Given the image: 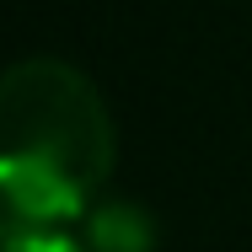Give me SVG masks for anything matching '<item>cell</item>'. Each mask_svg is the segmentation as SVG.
Listing matches in <instances>:
<instances>
[{
	"instance_id": "obj_1",
	"label": "cell",
	"mask_w": 252,
	"mask_h": 252,
	"mask_svg": "<svg viewBox=\"0 0 252 252\" xmlns=\"http://www.w3.org/2000/svg\"><path fill=\"white\" fill-rule=\"evenodd\" d=\"M107 172L97 92L59 59H27L5 81V177L27 215H70Z\"/></svg>"
}]
</instances>
